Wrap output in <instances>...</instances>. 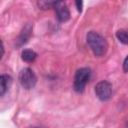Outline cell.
Listing matches in <instances>:
<instances>
[{
  "label": "cell",
  "instance_id": "cell-1",
  "mask_svg": "<svg viewBox=\"0 0 128 128\" xmlns=\"http://www.w3.org/2000/svg\"><path fill=\"white\" fill-rule=\"evenodd\" d=\"M86 40L95 56L101 57L106 54L108 50V43L102 35L95 31H90L86 36Z\"/></svg>",
  "mask_w": 128,
  "mask_h": 128
},
{
  "label": "cell",
  "instance_id": "cell-2",
  "mask_svg": "<svg viewBox=\"0 0 128 128\" xmlns=\"http://www.w3.org/2000/svg\"><path fill=\"white\" fill-rule=\"evenodd\" d=\"M91 76V71L89 68H80L76 71L74 76V82H73V88L76 92L81 93L84 91L85 86L87 85L89 79Z\"/></svg>",
  "mask_w": 128,
  "mask_h": 128
},
{
  "label": "cell",
  "instance_id": "cell-3",
  "mask_svg": "<svg viewBox=\"0 0 128 128\" xmlns=\"http://www.w3.org/2000/svg\"><path fill=\"white\" fill-rule=\"evenodd\" d=\"M19 82L21 86L26 89H32L37 83V76L31 68H24L19 73Z\"/></svg>",
  "mask_w": 128,
  "mask_h": 128
},
{
  "label": "cell",
  "instance_id": "cell-4",
  "mask_svg": "<svg viewBox=\"0 0 128 128\" xmlns=\"http://www.w3.org/2000/svg\"><path fill=\"white\" fill-rule=\"evenodd\" d=\"M95 93H96V96L100 100H102V101L109 100L112 96V85H111V83L106 81V80L98 82L95 86Z\"/></svg>",
  "mask_w": 128,
  "mask_h": 128
},
{
  "label": "cell",
  "instance_id": "cell-5",
  "mask_svg": "<svg viewBox=\"0 0 128 128\" xmlns=\"http://www.w3.org/2000/svg\"><path fill=\"white\" fill-rule=\"evenodd\" d=\"M53 7L55 8L57 19L60 22H66V21L69 20V18H70V12H69L68 6H67V4L65 2H63V1L54 2Z\"/></svg>",
  "mask_w": 128,
  "mask_h": 128
},
{
  "label": "cell",
  "instance_id": "cell-6",
  "mask_svg": "<svg viewBox=\"0 0 128 128\" xmlns=\"http://www.w3.org/2000/svg\"><path fill=\"white\" fill-rule=\"evenodd\" d=\"M31 35H32V25L28 23V24H26V25L22 28V30H21L19 36H18L17 39H16L15 46H16V47H21V46H23L24 44H26V43L28 42V40L30 39Z\"/></svg>",
  "mask_w": 128,
  "mask_h": 128
},
{
  "label": "cell",
  "instance_id": "cell-7",
  "mask_svg": "<svg viewBox=\"0 0 128 128\" xmlns=\"http://www.w3.org/2000/svg\"><path fill=\"white\" fill-rule=\"evenodd\" d=\"M11 83V77L3 74L0 75V97L3 96L9 89V85Z\"/></svg>",
  "mask_w": 128,
  "mask_h": 128
},
{
  "label": "cell",
  "instance_id": "cell-8",
  "mask_svg": "<svg viewBox=\"0 0 128 128\" xmlns=\"http://www.w3.org/2000/svg\"><path fill=\"white\" fill-rule=\"evenodd\" d=\"M36 57H37V53H36L35 51L31 50V49H25V50H23L22 53H21V58H22V60L25 61V62H27V63H32V62H34L35 59H36Z\"/></svg>",
  "mask_w": 128,
  "mask_h": 128
},
{
  "label": "cell",
  "instance_id": "cell-9",
  "mask_svg": "<svg viewBox=\"0 0 128 128\" xmlns=\"http://www.w3.org/2000/svg\"><path fill=\"white\" fill-rule=\"evenodd\" d=\"M116 37H117V39H118L121 43H123L124 45H126V44L128 43V36H127L126 30H124V29L118 30V31L116 32Z\"/></svg>",
  "mask_w": 128,
  "mask_h": 128
},
{
  "label": "cell",
  "instance_id": "cell-10",
  "mask_svg": "<svg viewBox=\"0 0 128 128\" xmlns=\"http://www.w3.org/2000/svg\"><path fill=\"white\" fill-rule=\"evenodd\" d=\"M37 5L40 9L42 10H47L51 7H53L54 5V2H51V1H38L37 2Z\"/></svg>",
  "mask_w": 128,
  "mask_h": 128
},
{
  "label": "cell",
  "instance_id": "cell-11",
  "mask_svg": "<svg viewBox=\"0 0 128 128\" xmlns=\"http://www.w3.org/2000/svg\"><path fill=\"white\" fill-rule=\"evenodd\" d=\"M4 52H5V50H4V45H3V42H2L1 39H0V60L2 59V57H3V55H4Z\"/></svg>",
  "mask_w": 128,
  "mask_h": 128
},
{
  "label": "cell",
  "instance_id": "cell-12",
  "mask_svg": "<svg viewBox=\"0 0 128 128\" xmlns=\"http://www.w3.org/2000/svg\"><path fill=\"white\" fill-rule=\"evenodd\" d=\"M75 4H76V7H77V10H78L79 12H82V5H83V2H82V1H76Z\"/></svg>",
  "mask_w": 128,
  "mask_h": 128
},
{
  "label": "cell",
  "instance_id": "cell-13",
  "mask_svg": "<svg viewBox=\"0 0 128 128\" xmlns=\"http://www.w3.org/2000/svg\"><path fill=\"white\" fill-rule=\"evenodd\" d=\"M127 61H128V57H125L124 62H123V71L126 73L127 72Z\"/></svg>",
  "mask_w": 128,
  "mask_h": 128
},
{
  "label": "cell",
  "instance_id": "cell-14",
  "mask_svg": "<svg viewBox=\"0 0 128 128\" xmlns=\"http://www.w3.org/2000/svg\"><path fill=\"white\" fill-rule=\"evenodd\" d=\"M29 128H41V127H36V126H33V127H29Z\"/></svg>",
  "mask_w": 128,
  "mask_h": 128
}]
</instances>
